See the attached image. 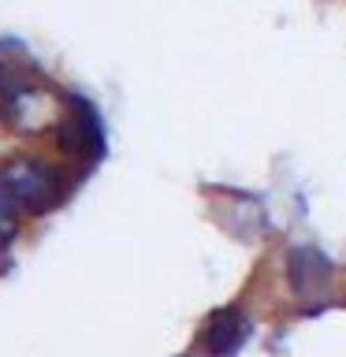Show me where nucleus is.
<instances>
[{"label": "nucleus", "instance_id": "f257e3e1", "mask_svg": "<svg viewBox=\"0 0 346 357\" xmlns=\"http://www.w3.org/2000/svg\"><path fill=\"white\" fill-rule=\"evenodd\" d=\"M0 190L22 212H49L63 197V175L41 156H15L0 164Z\"/></svg>", "mask_w": 346, "mask_h": 357}, {"label": "nucleus", "instance_id": "f03ea898", "mask_svg": "<svg viewBox=\"0 0 346 357\" xmlns=\"http://www.w3.org/2000/svg\"><path fill=\"white\" fill-rule=\"evenodd\" d=\"M0 105H4L11 127H15V130H30V134L52 127V123L60 127V119H63L60 100H56L45 86L27 82V78H15V82L0 86Z\"/></svg>", "mask_w": 346, "mask_h": 357}, {"label": "nucleus", "instance_id": "7ed1b4c3", "mask_svg": "<svg viewBox=\"0 0 346 357\" xmlns=\"http://www.w3.org/2000/svg\"><path fill=\"white\" fill-rule=\"evenodd\" d=\"M328 283H331V264L324 253L309 250V245H301V250L290 253V287H294L301 298L324 294Z\"/></svg>", "mask_w": 346, "mask_h": 357}, {"label": "nucleus", "instance_id": "20e7f679", "mask_svg": "<svg viewBox=\"0 0 346 357\" xmlns=\"http://www.w3.org/2000/svg\"><path fill=\"white\" fill-rule=\"evenodd\" d=\"M246 339V317L239 309H220L205 328V346L212 357H231Z\"/></svg>", "mask_w": 346, "mask_h": 357}, {"label": "nucleus", "instance_id": "39448f33", "mask_svg": "<svg viewBox=\"0 0 346 357\" xmlns=\"http://www.w3.org/2000/svg\"><path fill=\"white\" fill-rule=\"evenodd\" d=\"M19 231V205L0 190V245H8Z\"/></svg>", "mask_w": 346, "mask_h": 357}]
</instances>
